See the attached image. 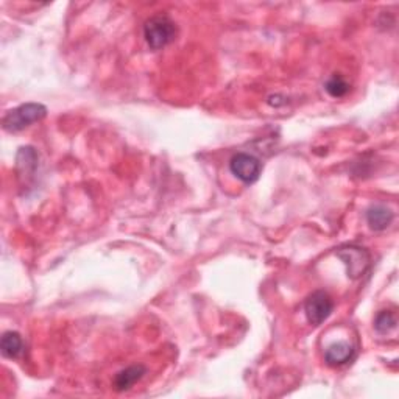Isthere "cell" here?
<instances>
[{
	"label": "cell",
	"instance_id": "4",
	"mask_svg": "<svg viewBox=\"0 0 399 399\" xmlns=\"http://www.w3.org/2000/svg\"><path fill=\"white\" fill-rule=\"evenodd\" d=\"M334 311V301L326 292L317 290L307 298L305 305V313L307 322L312 326L323 324Z\"/></svg>",
	"mask_w": 399,
	"mask_h": 399
},
{
	"label": "cell",
	"instance_id": "10",
	"mask_svg": "<svg viewBox=\"0 0 399 399\" xmlns=\"http://www.w3.org/2000/svg\"><path fill=\"white\" fill-rule=\"evenodd\" d=\"M16 162H18V168L22 175H30L38 167V153L31 147H22Z\"/></svg>",
	"mask_w": 399,
	"mask_h": 399
},
{
	"label": "cell",
	"instance_id": "2",
	"mask_svg": "<svg viewBox=\"0 0 399 399\" xmlns=\"http://www.w3.org/2000/svg\"><path fill=\"white\" fill-rule=\"evenodd\" d=\"M47 116V108L41 103H24L18 108L11 110L3 117V130L8 133H18L25 130L27 127L42 120Z\"/></svg>",
	"mask_w": 399,
	"mask_h": 399
},
{
	"label": "cell",
	"instance_id": "1",
	"mask_svg": "<svg viewBox=\"0 0 399 399\" xmlns=\"http://www.w3.org/2000/svg\"><path fill=\"white\" fill-rule=\"evenodd\" d=\"M177 25L168 16L158 14L150 18L144 25V38L151 50H161L177 38Z\"/></svg>",
	"mask_w": 399,
	"mask_h": 399
},
{
	"label": "cell",
	"instance_id": "3",
	"mask_svg": "<svg viewBox=\"0 0 399 399\" xmlns=\"http://www.w3.org/2000/svg\"><path fill=\"white\" fill-rule=\"evenodd\" d=\"M348 270V276L351 279L362 278L372 266V256L370 253L357 245H345L335 251Z\"/></svg>",
	"mask_w": 399,
	"mask_h": 399
},
{
	"label": "cell",
	"instance_id": "8",
	"mask_svg": "<svg viewBox=\"0 0 399 399\" xmlns=\"http://www.w3.org/2000/svg\"><path fill=\"white\" fill-rule=\"evenodd\" d=\"M395 218V214L384 205H374L367 211L368 227L374 231H384L390 227V223Z\"/></svg>",
	"mask_w": 399,
	"mask_h": 399
},
{
	"label": "cell",
	"instance_id": "11",
	"mask_svg": "<svg viewBox=\"0 0 399 399\" xmlns=\"http://www.w3.org/2000/svg\"><path fill=\"white\" fill-rule=\"evenodd\" d=\"M396 324H398V317H396V313L391 311H382L374 318V329L382 335L389 334L393 329H396Z\"/></svg>",
	"mask_w": 399,
	"mask_h": 399
},
{
	"label": "cell",
	"instance_id": "6",
	"mask_svg": "<svg viewBox=\"0 0 399 399\" xmlns=\"http://www.w3.org/2000/svg\"><path fill=\"white\" fill-rule=\"evenodd\" d=\"M354 356H356V348L348 342H339L324 351V361L331 367H342V365L351 362Z\"/></svg>",
	"mask_w": 399,
	"mask_h": 399
},
{
	"label": "cell",
	"instance_id": "5",
	"mask_svg": "<svg viewBox=\"0 0 399 399\" xmlns=\"http://www.w3.org/2000/svg\"><path fill=\"white\" fill-rule=\"evenodd\" d=\"M229 170L242 183L253 184L261 178L262 162L250 153H237L229 161Z\"/></svg>",
	"mask_w": 399,
	"mask_h": 399
},
{
	"label": "cell",
	"instance_id": "9",
	"mask_svg": "<svg viewBox=\"0 0 399 399\" xmlns=\"http://www.w3.org/2000/svg\"><path fill=\"white\" fill-rule=\"evenodd\" d=\"M0 351H2V356L7 359H18L21 357V354L24 352V340L19 333H14V331H8L2 335V340H0Z\"/></svg>",
	"mask_w": 399,
	"mask_h": 399
},
{
	"label": "cell",
	"instance_id": "7",
	"mask_svg": "<svg viewBox=\"0 0 399 399\" xmlns=\"http://www.w3.org/2000/svg\"><path fill=\"white\" fill-rule=\"evenodd\" d=\"M145 373H147V368L144 365H131V367L122 370L114 378V389L117 391L130 390L136 382L144 378Z\"/></svg>",
	"mask_w": 399,
	"mask_h": 399
},
{
	"label": "cell",
	"instance_id": "12",
	"mask_svg": "<svg viewBox=\"0 0 399 399\" xmlns=\"http://www.w3.org/2000/svg\"><path fill=\"white\" fill-rule=\"evenodd\" d=\"M326 92H328L331 97L340 99L345 97V95L350 92V84L342 75H333L324 84Z\"/></svg>",
	"mask_w": 399,
	"mask_h": 399
}]
</instances>
